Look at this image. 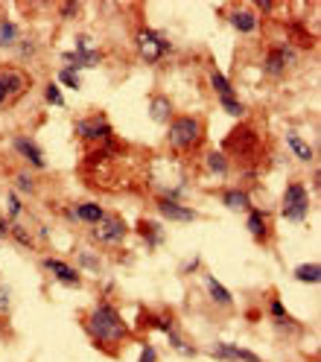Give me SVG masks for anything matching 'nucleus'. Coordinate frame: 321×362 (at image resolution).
Listing matches in <instances>:
<instances>
[{"instance_id": "1", "label": "nucleus", "mask_w": 321, "mask_h": 362, "mask_svg": "<svg viewBox=\"0 0 321 362\" xmlns=\"http://www.w3.org/2000/svg\"><path fill=\"white\" fill-rule=\"evenodd\" d=\"M82 330L88 333L91 342L100 351H105L108 356H117V351L132 339L126 319L111 301H97L94 307H88L82 313Z\"/></svg>"}, {"instance_id": "2", "label": "nucleus", "mask_w": 321, "mask_h": 362, "mask_svg": "<svg viewBox=\"0 0 321 362\" xmlns=\"http://www.w3.org/2000/svg\"><path fill=\"white\" fill-rule=\"evenodd\" d=\"M204 134H208V126L202 115H175L167 126V146L175 155H193L202 149Z\"/></svg>"}, {"instance_id": "3", "label": "nucleus", "mask_w": 321, "mask_h": 362, "mask_svg": "<svg viewBox=\"0 0 321 362\" xmlns=\"http://www.w3.org/2000/svg\"><path fill=\"white\" fill-rule=\"evenodd\" d=\"M310 208H313V196H310L307 181H304V178L286 181L284 196H281V216H284L286 222L301 225V222H307Z\"/></svg>"}, {"instance_id": "4", "label": "nucleus", "mask_w": 321, "mask_h": 362, "mask_svg": "<svg viewBox=\"0 0 321 362\" xmlns=\"http://www.w3.org/2000/svg\"><path fill=\"white\" fill-rule=\"evenodd\" d=\"M222 152L228 155V161H231V164L257 158V155H260V134H257V129L248 126V123H240V126L222 141Z\"/></svg>"}, {"instance_id": "5", "label": "nucleus", "mask_w": 321, "mask_h": 362, "mask_svg": "<svg viewBox=\"0 0 321 362\" xmlns=\"http://www.w3.org/2000/svg\"><path fill=\"white\" fill-rule=\"evenodd\" d=\"M134 53L144 64H160L173 53V41L152 27H137L134 30Z\"/></svg>"}, {"instance_id": "6", "label": "nucleus", "mask_w": 321, "mask_h": 362, "mask_svg": "<svg viewBox=\"0 0 321 362\" xmlns=\"http://www.w3.org/2000/svg\"><path fill=\"white\" fill-rule=\"evenodd\" d=\"M88 237L100 248H120L126 243V237H129V222L120 214L105 211V216L97 225H91L88 228Z\"/></svg>"}, {"instance_id": "7", "label": "nucleus", "mask_w": 321, "mask_h": 362, "mask_svg": "<svg viewBox=\"0 0 321 362\" xmlns=\"http://www.w3.org/2000/svg\"><path fill=\"white\" fill-rule=\"evenodd\" d=\"M74 134L88 144V146H103V144H114V129L108 123V117L103 115H85V117H76L74 120Z\"/></svg>"}, {"instance_id": "8", "label": "nucleus", "mask_w": 321, "mask_h": 362, "mask_svg": "<svg viewBox=\"0 0 321 362\" xmlns=\"http://www.w3.org/2000/svg\"><path fill=\"white\" fill-rule=\"evenodd\" d=\"M298 64V53L292 44H272V47L263 53V64H260V71L266 79H284L292 67Z\"/></svg>"}, {"instance_id": "9", "label": "nucleus", "mask_w": 321, "mask_h": 362, "mask_svg": "<svg viewBox=\"0 0 321 362\" xmlns=\"http://www.w3.org/2000/svg\"><path fill=\"white\" fill-rule=\"evenodd\" d=\"M266 313H269V319H272V327L284 333V336H301L304 333V325L292 319V313L286 310V304L281 301L278 292H269V301H266Z\"/></svg>"}, {"instance_id": "10", "label": "nucleus", "mask_w": 321, "mask_h": 362, "mask_svg": "<svg viewBox=\"0 0 321 362\" xmlns=\"http://www.w3.org/2000/svg\"><path fill=\"white\" fill-rule=\"evenodd\" d=\"M0 88L6 90L9 103H15L24 94H30L33 76L24 71V67H18V64H4V67H0Z\"/></svg>"}, {"instance_id": "11", "label": "nucleus", "mask_w": 321, "mask_h": 362, "mask_svg": "<svg viewBox=\"0 0 321 362\" xmlns=\"http://www.w3.org/2000/svg\"><path fill=\"white\" fill-rule=\"evenodd\" d=\"M225 21H228V27H231L237 35H255L260 30V15L251 6H245V4L228 6L225 9Z\"/></svg>"}, {"instance_id": "12", "label": "nucleus", "mask_w": 321, "mask_h": 362, "mask_svg": "<svg viewBox=\"0 0 321 362\" xmlns=\"http://www.w3.org/2000/svg\"><path fill=\"white\" fill-rule=\"evenodd\" d=\"M12 149L21 155V161H24L33 173L47 170V158H44V149L30 138V134H15V138H12Z\"/></svg>"}, {"instance_id": "13", "label": "nucleus", "mask_w": 321, "mask_h": 362, "mask_svg": "<svg viewBox=\"0 0 321 362\" xmlns=\"http://www.w3.org/2000/svg\"><path fill=\"white\" fill-rule=\"evenodd\" d=\"M245 231L251 234L257 245H269L272 240V214L263 211V208H251L245 214Z\"/></svg>"}, {"instance_id": "14", "label": "nucleus", "mask_w": 321, "mask_h": 362, "mask_svg": "<svg viewBox=\"0 0 321 362\" xmlns=\"http://www.w3.org/2000/svg\"><path fill=\"white\" fill-rule=\"evenodd\" d=\"M41 266L47 269L62 286H74V289L82 286V272H79L74 263H67V260H62V257H44Z\"/></svg>"}, {"instance_id": "15", "label": "nucleus", "mask_w": 321, "mask_h": 362, "mask_svg": "<svg viewBox=\"0 0 321 362\" xmlns=\"http://www.w3.org/2000/svg\"><path fill=\"white\" fill-rule=\"evenodd\" d=\"M155 211L160 219H167V222H181V225H187V222H196L199 219V211L187 208L185 202H170V199H155Z\"/></svg>"}, {"instance_id": "16", "label": "nucleus", "mask_w": 321, "mask_h": 362, "mask_svg": "<svg viewBox=\"0 0 321 362\" xmlns=\"http://www.w3.org/2000/svg\"><path fill=\"white\" fill-rule=\"evenodd\" d=\"M103 62V53L97 47H74V50H64L62 53V64L64 67H74L76 74L88 71V67H97Z\"/></svg>"}, {"instance_id": "17", "label": "nucleus", "mask_w": 321, "mask_h": 362, "mask_svg": "<svg viewBox=\"0 0 321 362\" xmlns=\"http://www.w3.org/2000/svg\"><path fill=\"white\" fill-rule=\"evenodd\" d=\"M64 216L71 219V222H76V225H97L103 216H105V208L100 205V202H74L71 208L64 211Z\"/></svg>"}, {"instance_id": "18", "label": "nucleus", "mask_w": 321, "mask_h": 362, "mask_svg": "<svg viewBox=\"0 0 321 362\" xmlns=\"http://www.w3.org/2000/svg\"><path fill=\"white\" fill-rule=\"evenodd\" d=\"M219 202H222V208L231 211V214H248L251 208H255L251 190H245V187H222L219 190Z\"/></svg>"}, {"instance_id": "19", "label": "nucleus", "mask_w": 321, "mask_h": 362, "mask_svg": "<svg viewBox=\"0 0 321 362\" xmlns=\"http://www.w3.org/2000/svg\"><path fill=\"white\" fill-rule=\"evenodd\" d=\"M137 237H141V243H144L146 252H158V248L167 243L164 225H160L158 219H149V216H144L141 222H137Z\"/></svg>"}, {"instance_id": "20", "label": "nucleus", "mask_w": 321, "mask_h": 362, "mask_svg": "<svg viewBox=\"0 0 321 362\" xmlns=\"http://www.w3.org/2000/svg\"><path fill=\"white\" fill-rule=\"evenodd\" d=\"M211 356L219 359V362H263L260 354L248 351V348H243V345H228V342L211 345Z\"/></svg>"}, {"instance_id": "21", "label": "nucleus", "mask_w": 321, "mask_h": 362, "mask_svg": "<svg viewBox=\"0 0 321 362\" xmlns=\"http://www.w3.org/2000/svg\"><path fill=\"white\" fill-rule=\"evenodd\" d=\"M202 284H204V292H208V298H211V304H214V307H219V310H231V307H234V296H231V289H228L219 278L204 275V278H202Z\"/></svg>"}, {"instance_id": "22", "label": "nucleus", "mask_w": 321, "mask_h": 362, "mask_svg": "<svg viewBox=\"0 0 321 362\" xmlns=\"http://www.w3.org/2000/svg\"><path fill=\"white\" fill-rule=\"evenodd\" d=\"M175 115H178L175 103H173L167 94H160V90H158V94L149 97V117H152L158 126H170V120H173Z\"/></svg>"}, {"instance_id": "23", "label": "nucleus", "mask_w": 321, "mask_h": 362, "mask_svg": "<svg viewBox=\"0 0 321 362\" xmlns=\"http://www.w3.org/2000/svg\"><path fill=\"white\" fill-rule=\"evenodd\" d=\"M284 141H286L289 152H292L301 164H313V161H315V146H313L307 138H301L298 132H292V129H289V132L284 134Z\"/></svg>"}, {"instance_id": "24", "label": "nucleus", "mask_w": 321, "mask_h": 362, "mask_svg": "<svg viewBox=\"0 0 321 362\" xmlns=\"http://www.w3.org/2000/svg\"><path fill=\"white\" fill-rule=\"evenodd\" d=\"M204 170H208L211 175H216V178H228L234 170V164L228 161V155L222 149H214V152L204 155Z\"/></svg>"}, {"instance_id": "25", "label": "nucleus", "mask_w": 321, "mask_h": 362, "mask_svg": "<svg viewBox=\"0 0 321 362\" xmlns=\"http://www.w3.org/2000/svg\"><path fill=\"white\" fill-rule=\"evenodd\" d=\"M292 278H295L298 284L318 286V284H321V266H318V260H307V263H301V266H295V269H292Z\"/></svg>"}, {"instance_id": "26", "label": "nucleus", "mask_w": 321, "mask_h": 362, "mask_svg": "<svg viewBox=\"0 0 321 362\" xmlns=\"http://www.w3.org/2000/svg\"><path fill=\"white\" fill-rule=\"evenodd\" d=\"M12 187H15V193H21V196H35L38 193V178L33 175V170H18L15 175H12Z\"/></svg>"}, {"instance_id": "27", "label": "nucleus", "mask_w": 321, "mask_h": 362, "mask_svg": "<svg viewBox=\"0 0 321 362\" xmlns=\"http://www.w3.org/2000/svg\"><path fill=\"white\" fill-rule=\"evenodd\" d=\"M164 336H167V345H170L175 354H181V356H190V359L199 354V351H196V345H193V342H187V339L181 336V327H178V325H175V327H170Z\"/></svg>"}, {"instance_id": "28", "label": "nucleus", "mask_w": 321, "mask_h": 362, "mask_svg": "<svg viewBox=\"0 0 321 362\" xmlns=\"http://www.w3.org/2000/svg\"><path fill=\"white\" fill-rule=\"evenodd\" d=\"M208 82H211V88H214L216 97H237L234 82L228 79L222 71H216V67H211V71H208Z\"/></svg>"}, {"instance_id": "29", "label": "nucleus", "mask_w": 321, "mask_h": 362, "mask_svg": "<svg viewBox=\"0 0 321 362\" xmlns=\"http://www.w3.org/2000/svg\"><path fill=\"white\" fill-rule=\"evenodd\" d=\"M21 41V27L12 18H0V50H9Z\"/></svg>"}, {"instance_id": "30", "label": "nucleus", "mask_w": 321, "mask_h": 362, "mask_svg": "<svg viewBox=\"0 0 321 362\" xmlns=\"http://www.w3.org/2000/svg\"><path fill=\"white\" fill-rule=\"evenodd\" d=\"M79 272H91V275H100V269H103V260L97 252H88V248H82V252L76 255V263H74Z\"/></svg>"}, {"instance_id": "31", "label": "nucleus", "mask_w": 321, "mask_h": 362, "mask_svg": "<svg viewBox=\"0 0 321 362\" xmlns=\"http://www.w3.org/2000/svg\"><path fill=\"white\" fill-rule=\"evenodd\" d=\"M219 105H222L225 115H228V117H234V120H245V117H248L245 103L237 100V97H219Z\"/></svg>"}, {"instance_id": "32", "label": "nucleus", "mask_w": 321, "mask_h": 362, "mask_svg": "<svg viewBox=\"0 0 321 362\" xmlns=\"http://www.w3.org/2000/svg\"><path fill=\"white\" fill-rule=\"evenodd\" d=\"M9 240H15L21 248H35V237H33V231L27 228V225H21V222H12V234H9Z\"/></svg>"}, {"instance_id": "33", "label": "nucleus", "mask_w": 321, "mask_h": 362, "mask_svg": "<svg viewBox=\"0 0 321 362\" xmlns=\"http://www.w3.org/2000/svg\"><path fill=\"white\" fill-rule=\"evenodd\" d=\"M56 85H64V88H71V90H79L82 88V76L74 71V67H59V82Z\"/></svg>"}, {"instance_id": "34", "label": "nucleus", "mask_w": 321, "mask_h": 362, "mask_svg": "<svg viewBox=\"0 0 321 362\" xmlns=\"http://www.w3.org/2000/svg\"><path fill=\"white\" fill-rule=\"evenodd\" d=\"M21 214H24V205H21V196L15 190L6 193V219L9 222H21Z\"/></svg>"}, {"instance_id": "35", "label": "nucleus", "mask_w": 321, "mask_h": 362, "mask_svg": "<svg viewBox=\"0 0 321 362\" xmlns=\"http://www.w3.org/2000/svg\"><path fill=\"white\" fill-rule=\"evenodd\" d=\"M44 103L53 105V108H64V97H62V88L56 82H47L44 85Z\"/></svg>"}, {"instance_id": "36", "label": "nucleus", "mask_w": 321, "mask_h": 362, "mask_svg": "<svg viewBox=\"0 0 321 362\" xmlns=\"http://www.w3.org/2000/svg\"><path fill=\"white\" fill-rule=\"evenodd\" d=\"M35 53H38V41H35V38H21V41H18V59H21V62L35 59Z\"/></svg>"}, {"instance_id": "37", "label": "nucleus", "mask_w": 321, "mask_h": 362, "mask_svg": "<svg viewBox=\"0 0 321 362\" xmlns=\"http://www.w3.org/2000/svg\"><path fill=\"white\" fill-rule=\"evenodd\" d=\"M79 12H82L79 0H64V4L59 6V18L62 21H74V18H79Z\"/></svg>"}, {"instance_id": "38", "label": "nucleus", "mask_w": 321, "mask_h": 362, "mask_svg": "<svg viewBox=\"0 0 321 362\" xmlns=\"http://www.w3.org/2000/svg\"><path fill=\"white\" fill-rule=\"evenodd\" d=\"M137 362H158V351H155L149 342H144V348H141V356H137Z\"/></svg>"}, {"instance_id": "39", "label": "nucleus", "mask_w": 321, "mask_h": 362, "mask_svg": "<svg viewBox=\"0 0 321 362\" xmlns=\"http://www.w3.org/2000/svg\"><path fill=\"white\" fill-rule=\"evenodd\" d=\"M12 234V222L6 219V214H0V240H9Z\"/></svg>"}, {"instance_id": "40", "label": "nucleus", "mask_w": 321, "mask_h": 362, "mask_svg": "<svg viewBox=\"0 0 321 362\" xmlns=\"http://www.w3.org/2000/svg\"><path fill=\"white\" fill-rule=\"evenodd\" d=\"M251 9H255V12L260 9L263 15H272V12H274V9H278V6H274V4H269V0H257V4H255V6H251Z\"/></svg>"}, {"instance_id": "41", "label": "nucleus", "mask_w": 321, "mask_h": 362, "mask_svg": "<svg viewBox=\"0 0 321 362\" xmlns=\"http://www.w3.org/2000/svg\"><path fill=\"white\" fill-rule=\"evenodd\" d=\"M199 266H202V260H199V257H193L190 263L181 266V275H193V272H199Z\"/></svg>"}, {"instance_id": "42", "label": "nucleus", "mask_w": 321, "mask_h": 362, "mask_svg": "<svg viewBox=\"0 0 321 362\" xmlns=\"http://www.w3.org/2000/svg\"><path fill=\"white\" fill-rule=\"evenodd\" d=\"M6 105H9V97H6V90L0 88V108H6Z\"/></svg>"}, {"instance_id": "43", "label": "nucleus", "mask_w": 321, "mask_h": 362, "mask_svg": "<svg viewBox=\"0 0 321 362\" xmlns=\"http://www.w3.org/2000/svg\"><path fill=\"white\" fill-rule=\"evenodd\" d=\"M313 193H318V170H313Z\"/></svg>"}, {"instance_id": "44", "label": "nucleus", "mask_w": 321, "mask_h": 362, "mask_svg": "<svg viewBox=\"0 0 321 362\" xmlns=\"http://www.w3.org/2000/svg\"><path fill=\"white\" fill-rule=\"evenodd\" d=\"M0 315H4V310H0Z\"/></svg>"}]
</instances>
